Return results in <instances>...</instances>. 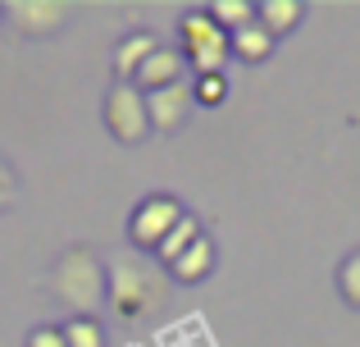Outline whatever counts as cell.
<instances>
[{"instance_id": "cell-20", "label": "cell", "mask_w": 360, "mask_h": 347, "mask_svg": "<svg viewBox=\"0 0 360 347\" xmlns=\"http://www.w3.org/2000/svg\"><path fill=\"white\" fill-rule=\"evenodd\" d=\"M0 18H5V5H0Z\"/></svg>"}, {"instance_id": "cell-14", "label": "cell", "mask_w": 360, "mask_h": 347, "mask_svg": "<svg viewBox=\"0 0 360 347\" xmlns=\"http://www.w3.org/2000/svg\"><path fill=\"white\" fill-rule=\"evenodd\" d=\"M60 329H64V343L69 347H105V329H101L96 315H69Z\"/></svg>"}, {"instance_id": "cell-16", "label": "cell", "mask_w": 360, "mask_h": 347, "mask_svg": "<svg viewBox=\"0 0 360 347\" xmlns=\"http://www.w3.org/2000/svg\"><path fill=\"white\" fill-rule=\"evenodd\" d=\"M338 293H342L347 306H356V311H360V247L342 260V265H338Z\"/></svg>"}, {"instance_id": "cell-5", "label": "cell", "mask_w": 360, "mask_h": 347, "mask_svg": "<svg viewBox=\"0 0 360 347\" xmlns=\"http://www.w3.org/2000/svg\"><path fill=\"white\" fill-rule=\"evenodd\" d=\"M101 115H105L110 137H115V142H123V146H137L141 137L150 133L146 96H141L132 82H115V87L105 92V106H101Z\"/></svg>"}, {"instance_id": "cell-8", "label": "cell", "mask_w": 360, "mask_h": 347, "mask_svg": "<svg viewBox=\"0 0 360 347\" xmlns=\"http://www.w3.org/2000/svg\"><path fill=\"white\" fill-rule=\"evenodd\" d=\"M174 82H187V55L178 51V46H160V51L137 69L132 87L137 92H160V87H174Z\"/></svg>"}, {"instance_id": "cell-7", "label": "cell", "mask_w": 360, "mask_h": 347, "mask_svg": "<svg viewBox=\"0 0 360 347\" xmlns=\"http://www.w3.org/2000/svg\"><path fill=\"white\" fill-rule=\"evenodd\" d=\"M146 96V115L155 133H178L192 115V82H174V87H160V92H141Z\"/></svg>"}, {"instance_id": "cell-17", "label": "cell", "mask_w": 360, "mask_h": 347, "mask_svg": "<svg viewBox=\"0 0 360 347\" xmlns=\"http://www.w3.org/2000/svg\"><path fill=\"white\" fill-rule=\"evenodd\" d=\"M192 101L196 106H224V101H229V78H224V73L192 78Z\"/></svg>"}, {"instance_id": "cell-3", "label": "cell", "mask_w": 360, "mask_h": 347, "mask_svg": "<svg viewBox=\"0 0 360 347\" xmlns=\"http://www.w3.org/2000/svg\"><path fill=\"white\" fill-rule=\"evenodd\" d=\"M178 51L187 55V69H192L196 78H205V73H224V64L233 60V55H229V32H224L205 9L183 14V23H178Z\"/></svg>"}, {"instance_id": "cell-19", "label": "cell", "mask_w": 360, "mask_h": 347, "mask_svg": "<svg viewBox=\"0 0 360 347\" xmlns=\"http://www.w3.org/2000/svg\"><path fill=\"white\" fill-rule=\"evenodd\" d=\"M23 347H69V343H64L60 324H37V329L23 339Z\"/></svg>"}, {"instance_id": "cell-9", "label": "cell", "mask_w": 360, "mask_h": 347, "mask_svg": "<svg viewBox=\"0 0 360 347\" xmlns=\"http://www.w3.org/2000/svg\"><path fill=\"white\" fill-rule=\"evenodd\" d=\"M160 51V42L146 32V27H137V32H128L123 42L115 46V55H110V69H115V82H132L137 78V69L150 60V55Z\"/></svg>"}, {"instance_id": "cell-1", "label": "cell", "mask_w": 360, "mask_h": 347, "mask_svg": "<svg viewBox=\"0 0 360 347\" xmlns=\"http://www.w3.org/2000/svg\"><path fill=\"white\" fill-rule=\"evenodd\" d=\"M46 288L51 297L73 315H91L101 311V302L110 297V275H105V260L96 256L91 247H64L55 256L51 275H46Z\"/></svg>"}, {"instance_id": "cell-10", "label": "cell", "mask_w": 360, "mask_h": 347, "mask_svg": "<svg viewBox=\"0 0 360 347\" xmlns=\"http://www.w3.org/2000/svg\"><path fill=\"white\" fill-rule=\"evenodd\" d=\"M229 55H238V60H246V64L269 60V55H274V37H269V27H264L260 18H251L246 27L229 32Z\"/></svg>"}, {"instance_id": "cell-13", "label": "cell", "mask_w": 360, "mask_h": 347, "mask_svg": "<svg viewBox=\"0 0 360 347\" xmlns=\"http://www.w3.org/2000/svg\"><path fill=\"white\" fill-rule=\"evenodd\" d=\"M196 238H205L201 220H196V215H183V220H178V229L169 233V238L160 242V251H155V256H160V265L169 270L178 256H183V251H192V242H196Z\"/></svg>"}, {"instance_id": "cell-18", "label": "cell", "mask_w": 360, "mask_h": 347, "mask_svg": "<svg viewBox=\"0 0 360 347\" xmlns=\"http://www.w3.org/2000/svg\"><path fill=\"white\" fill-rule=\"evenodd\" d=\"M14 201H18V170L0 156V215H5Z\"/></svg>"}, {"instance_id": "cell-11", "label": "cell", "mask_w": 360, "mask_h": 347, "mask_svg": "<svg viewBox=\"0 0 360 347\" xmlns=\"http://www.w3.org/2000/svg\"><path fill=\"white\" fill-rule=\"evenodd\" d=\"M255 18H260V23L269 27V37L278 42V37L297 32V23L306 18V5H301V0H260V5H255Z\"/></svg>"}, {"instance_id": "cell-2", "label": "cell", "mask_w": 360, "mask_h": 347, "mask_svg": "<svg viewBox=\"0 0 360 347\" xmlns=\"http://www.w3.org/2000/svg\"><path fill=\"white\" fill-rule=\"evenodd\" d=\"M105 275H110V297L105 302L115 306L123 320H141V315H150V311L165 306L169 279L160 275L155 265H146L141 256H115L105 265Z\"/></svg>"}, {"instance_id": "cell-6", "label": "cell", "mask_w": 360, "mask_h": 347, "mask_svg": "<svg viewBox=\"0 0 360 347\" xmlns=\"http://www.w3.org/2000/svg\"><path fill=\"white\" fill-rule=\"evenodd\" d=\"M5 18L23 37L41 42V37H55V32H64V27H69L73 5H64V0H9V5H5Z\"/></svg>"}, {"instance_id": "cell-12", "label": "cell", "mask_w": 360, "mask_h": 347, "mask_svg": "<svg viewBox=\"0 0 360 347\" xmlns=\"http://www.w3.org/2000/svg\"><path fill=\"white\" fill-rule=\"evenodd\" d=\"M210 270H214V242L210 238H196L192 251H183V256L169 265V279H178V284H201Z\"/></svg>"}, {"instance_id": "cell-4", "label": "cell", "mask_w": 360, "mask_h": 347, "mask_svg": "<svg viewBox=\"0 0 360 347\" xmlns=\"http://www.w3.org/2000/svg\"><path fill=\"white\" fill-rule=\"evenodd\" d=\"M187 215V206L178 201L174 192H150L132 206L128 215V242L137 251H160V242L178 229V220Z\"/></svg>"}, {"instance_id": "cell-15", "label": "cell", "mask_w": 360, "mask_h": 347, "mask_svg": "<svg viewBox=\"0 0 360 347\" xmlns=\"http://www.w3.org/2000/svg\"><path fill=\"white\" fill-rule=\"evenodd\" d=\"M205 14H210L224 32H238V27H246L255 18V5H251V0H210Z\"/></svg>"}]
</instances>
